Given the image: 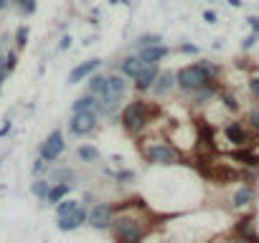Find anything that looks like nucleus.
I'll list each match as a JSON object with an SVG mask.
<instances>
[{
  "label": "nucleus",
  "mask_w": 259,
  "mask_h": 243,
  "mask_svg": "<svg viewBox=\"0 0 259 243\" xmlns=\"http://www.w3.org/2000/svg\"><path fill=\"white\" fill-rule=\"evenodd\" d=\"M114 208H117V215L109 228L114 243H145V238L153 230V223L145 215H140V210H148V205L143 200H135V203H122Z\"/></svg>",
  "instance_id": "obj_1"
},
{
  "label": "nucleus",
  "mask_w": 259,
  "mask_h": 243,
  "mask_svg": "<svg viewBox=\"0 0 259 243\" xmlns=\"http://www.w3.org/2000/svg\"><path fill=\"white\" fill-rule=\"evenodd\" d=\"M158 114V106L145 101V99H138V101H130L122 106L119 111V127L130 135V137H143L150 127V122L155 119Z\"/></svg>",
  "instance_id": "obj_2"
},
{
  "label": "nucleus",
  "mask_w": 259,
  "mask_h": 243,
  "mask_svg": "<svg viewBox=\"0 0 259 243\" xmlns=\"http://www.w3.org/2000/svg\"><path fill=\"white\" fill-rule=\"evenodd\" d=\"M138 147H140V155L145 157V162L155 165V167H173L186 160V155L170 140H163V137H153V140L140 137Z\"/></svg>",
  "instance_id": "obj_3"
},
{
  "label": "nucleus",
  "mask_w": 259,
  "mask_h": 243,
  "mask_svg": "<svg viewBox=\"0 0 259 243\" xmlns=\"http://www.w3.org/2000/svg\"><path fill=\"white\" fill-rule=\"evenodd\" d=\"M176 79H178V91H183L186 96H193L196 91L211 86V84H219V79L203 66V61H193V64H186L176 71Z\"/></svg>",
  "instance_id": "obj_4"
},
{
  "label": "nucleus",
  "mask_w": 259,
  "mask_h": 243,
  "mask_svg": "<svg viewBox=\"0 0 259 243\" xmlns=\"http://www.w3.org/2000/svg\"><path fill=\"white\" fill-rule=\"evenodd\" d=\"M124 94H127V79L122 74H107V86L104 91L97 96V114L99 116H112L117 114L119 104L124 101Z\"/></svg>",
  "instance_id": "obj_5"
},
{
  "label": "nucleus",
  "mask_w": 259,
  "mask_h": 243,
  "mask_svg": "<svg viewBox=\"0 0 259 243\" xmlns=\"http://www.w3.org/2000/svg\"><path fill=\"white\" fill-rule=\"evenodd\" d=\"M99 125V114L97 111H74L69 119V132L74 137H87L97 130Z\"/></svg>",
  "instance_id": "obj_6"
},
{
  "label": "nucleus",
  "mask_w": 259,
  "mask_h": 243,
  "mask_svg": "<svg viewBox=\"0 0 259 243\" xmlns=\"http://www.w3.org/2000/svg\"><path fill=\"white\" fill-rule=\"evenodd\" d=\"M221 132H224L226 142H229V145H234L236 150H241V147H249V145H251V130L244 125V122H239V119L226 122V125L221 127Z\"/></svg>",
  "instance_id": "obj_7"
},
{
  "label": "nucleus",
  "mask_w": 259,
  "mask_h": 243,
  "mask_svg": "<svg viewBox=\"0 0 259 243\" xmlns=\"http://www.w3.org/2000/svg\"><path fill=\"white\" fill-rule=\"evenodd\" d=\"M114 215H117V208H114L112 203H94V205L89 208V220H87V223H89L94 230H109Z\"/></svg>",
  "instance_id": "obj_8"
},
{
  "label": "nucleus",
  "mask_w": 259,
  "mask_h": 243,
  "mask_svg": "<svg viewBox=\"0 0 259 243\" xmlns=\"http://www.w3.org/2000/svg\"><path fill=\"white\" fill-rule=\"evenodd\" d=\"M64 150H66L64 132H61V130H54V132L44 140V145H41V150H38V157L46 160V162H56V160L64 155Z\"/></svg>",
  "instance_id": "obj_9"
},
{
  "label": "nucleus",
  "mask_w": 259,
  "mask_h": 243,
  "mask_svg": "<svg viewBox=\"0 0 259 243\" xmlns=\"http://www.w3.org/2000/svg\"><path fill=\"white\" fill-rule=\"evenodd\" d=\"M176 89H178L176 71H170V69H163V71L158 74V79H155V84H153L150 94H153L155 99H168V96H170Z\"/></svg>",
  "instance_id": "obj_10"
},
{
  "label": "nucleus",
  "mask_w": 259,
  "mask_h": 243,
  "mask_svg": "<svg viewBox=\"0 0 259 243\" xmlns=\"http://www.w3.org/2000/svg\"><path fill=\"white\" fill-rule=\"evenodd\" d=\"M148 66H160L168 56H170V48L165 46V43H160V46H150V48H138L135 51Z\"/></svg>",
  "instance_id": "obj_11"
},
{
  "label": "nucleus",
  "mask_w": 259,
  "mask_h": 243,
  "mask_svg": "<svg viewBox=\"0 0 259 243\" xmlns=\"http://www.w3.org/2000/svg\"><path fill=\"white\" fill-rule=\"evenodd\" d=\"M99 66H102V61H99V58H89V61H81L79 66H74V69L69 71V84H79V81H84V79L94 76V74L99 71Z\"/></svg>",
  "instance_id": "obj_12"
},
{
  "label": "nucleus",
  "mask_w": 259,
  "mask_h": 243,
  "mask_svg": "<svg viewBox=\"0 0 259 243\" xmlns=\"http://www.w3.org/2000/svg\"><path fill=\"white\" fill-rule=\"evenodd\" d=\"M158 74H160V66H145L135 79H133V86H135V91L138 94H148L150 89H153V84H155V79H158Z\"/></svg>",
  "instance_id": "obj_13"
},
{
  "label": "nucleus",
  "mask_w": 259,
  "mask_h": 243,
  "mask_svg": "<svg viewBox=\"0 0 259 243\" xmlns=\"http://www.w3.org/2000/svg\"><path fill=\"white\" fill-rule=\"evenodd\" d=\"M148 64L138 56V53H130V56H124L122 61H119V66H117V74H122L124 79H135L143 69H145Z\"/></svg>",
  "instance_id": "obj_14"
},
{
  "label": "nucleus",
  "mask_w": 259,
  "mask_h": 243,
  "mask_svg": "<svg viewBox=\"0 0 259 243\" xmlns=\"http://www.w3.org/2000/svg\"><path fill=\"white\" fill-rule=\"evenodd\" d=\"M87 220H89V210L81 205L76 213H71V215H66V218H59V223H56V225H59V230H61V233H71V230L81 228Z\"/></svg>",
  "instance_id": "obj_15"
},
{
  "label": "nucleus",
  "mask_w": 259,
  "mask_h": 243,
  "mask_svg": "<svg viewBox=\"0 0 259 243\" xmlns=\"http://www.w3.org/2000/svg\"><path fill=\"white\" fill-rule=\"evenodd\" d=\"M254 198H256V188L249 185V183H244V185L234 193V198H231V208H236V210H246V208L254 203Z\"/></svg>",
  "instance_id": "obj_16"
},
{
  "label": "nucleus",
  "mask_w": 259,
  "mask_h": 243,
  "mask_svg": "<svg viewBox=\"0 0 259 243\" xmlns=\"http://www.w3.org/2000/svg\"><path fill=\"white\" fill-rule=\"evenodd\" d=\"M234 235H239V238H249V240H256V243H259V235H256V230H254V218H251V215H244L241 220H236V225H234Z\"/></svg>",
  "instance_id": "obj_17"
},
{
  "label": "nucleus",
  "mask_w": 259,
  "mask_h": 243,
  "mask_svg": "<svg viewBox=\"0 0 259 243\" xmlns=\"http://www.w3.org/2000/svg\"><path fill=\"white\" fill-rule=\"evenodd\" d=\"M234 160L241 165V167H259V152L249 145V147H241L234 152Z\"/></svg>",
  "instance_id": "obj_18"
},
{
  "label": "nucleus",
  "mask_w": 259,
  "mask_h": 243,
  "mask_svg": "<svg viewBox=\"0 0 259 243\" xmlns=\"http://www.w3.org/2000/svg\"><path fill=\"white\" fill-rule=\"evenodd\" d=\"M216 99H219V104H221L224 109H229L231 114H239V111H241V104H239V99H236V94H234V91H229V89H221Z\"/></svg>",
  "instance_id": "obj_19"
},
{
  "label": "nucleus",
  "mask_w": 259,
  "mask_h": 243,
  "mask_svg": "<svg viewBox=\"0 0 259 243\" xmlns=\"http://www.w3.org/2000/svg\"><path fill=\"white\" fill-rule=\"evenodd\" d=\"M74 111H97V96L89 94V91L81 94V96L71 104V114H74Z\"/></svg>",
  "instance_id": "obj_20"
},
{
  "label": "nucleus",
  "mask_w": 259,
  "mask_h": 243,
  "mask_svg": "<svg viewBox=\"0 0 259 243\" xmlns=\"http://www.w3.org/2000/svg\"><path fill=\"white\" fill-rule=\"evenodd\" d=\"M69 193H71V185H66V183H54V185H51V193H49V200H46V203H51V205H59L61 200H66V198H69Z\"/></svg>",
  "instance_id": "obj_21"
},
{
  "label": "nucleus",
  "mask_w": 259,
  "mask_h": 243,
  "mask_svg": "<svg viewBox=\"0 0 259 243\" xmlns=\"http://www.w3.org/2000/svg\"><path fill=\"white\" fill-rule=\"evenodd\" d=\"M76 157L81 160V162H99V157H102V152H99V147H94V145H79V150H76Z\"/></svg>",
  "instance_id": "obj_22"
},
{
  "label": "nucleus",
  "mask_w": 259,
  "mask_h": 243,
  "mask_svg": "<svg viewBox=\"0 0 259 243\" xmlns=\"http://www.w3.org/2000/svg\"><path fill=\"white\" fill-rule=\"evenodd\" d=\"M79 208H81V200H76V198H66V200H61V203L56 205V218H66V215L76 213Z\"/></svg>",
  "instance_id": "obj_23"
},
{
  "label": "nucleus",
  "mask_w": 259,
  "mask_h": 243,
  "mask_svg": "<svg viewBox=\"0 0 259 243\" xmlns=\"http://www.w3.org/2000/svg\"><path fill=\"white\" fill-rule=\"evenodd\" d=\"M163 43V36L160 33H140L135 38V51L138 48H150V46H160Z\"/></svg>",
  "instance_id": "obj_24"
},
{
  "label": "nucleus",
  "mask_w": 259,
  "mask_h": 243,
  "mask_svg": "<svg viewBox=\"0 0 259 243\" xmlns=\"http://www.w3.org/2000/svg\"><path fill=\"white\" fill-rule=\"evenodd\" d=\"M104 86H107V74H99V71L94 76H89V81H87V91L94 96H99L104 91Z\"/></svg>",
  "instance_id": "obj_25"
},
{
  "label": "nucleus",
  "mask_w": 259,
  "mask_h": 243,
  "mask_svg": "<svg viewBox=\"0 0 259 243\" xmlns=\"http://www.w3.org/2000/svg\"><path fill=\"white\" fill-rule=\"evenodd\" d=\"M244 125H246L254 135H259V104H254V106L246 109V114H244Z\"/></svg>",
  "instance_id": "obj_26"
},
{
  "label": "nucleus",
  "mask_w": 259,
  "mask_h": 243,
  "mask_svg": "<svg viewBox=\"0 0 259 243\" xmlns=\"http://www.w3.org/2000/svg\"><path fill=\"white\" fill-rule=\"evenodd\" d=\"M31 190H33V195H36V198H41V200H49L51 183H49V180H36V183L31 185Z\"/></svg>",
  "instance_id": "obj_27"
},
{
  "label": "nucleus",
  "mask_w": 259,
  "mask_h": 243,
  "mask_svg": "<svg viewBox=\"0 0 259 243\" xmlns=\"http://www.w3.org/2000/svg\"><path fill=\"white\" fill-rule=\"evenodd\" d=\"M135 177H138V175H135V170H124V167H122V170H117V172H114V180H117L119 185H130V183H135Z\"/></svg>",
  "instance_id": "obj_28"
},
{
  "label": "nucleus",
  "mask_w": 259,
  "mask_h": 243,
  "mask_svg": "<svg viewBox=\"0 0 259 243\" xmlns=\"http://www.w3.org/2000/svg\"><path fill=\"white\" fill-rule=\"evenodd\" d=\"M246 89H249L251 99H256V101H259V74H256V76H249V81H246Z\"/></svg>",
  "instance_id": "obj_29"
},
{
  "label": "nucleus",
  "mask_w": 259,
  "mask_h": 243,
  "mask_svg": "<svg viewBox=\"0 0 259 243\" xmlns=\"http://www.w3.org/2000/svg\"><path fill=\"white\" fill-rule=\"evenodd\" d=\"M26 43H28V28H26V26H21V28H18V33H16V46H18V51H21V48H26Z\"/></svg>",
  "instance_id": "obj_30"
},
{
  "label": "nucleus",
  "mask_w": 259,
  "mask_h": 243,
  "mask_svg": "<svg viewBox=\"0 0 259 243\" xmlns=\"http://www.w3.org/2000/svg\"><path fill=\"white\" fill-rule=\"evenodd\" d=\"M256 41H259V33H254V31H251V33H249V36L241 41V51H249V48H254V46H256Z\"/></svg>",
  "instance_id": "obj_31"
},
{
  "label": "nucleus",
  "mask_w": 259,
  "mask_h": 243,
  "mask_svg": "<svg viewBox=\"0 0 259 243\" xmlns=\"http://www.w3.org/2000/svg\"><path fill=\"white\" fill-rule=\"evenodd\" d=\"M16 3H18V8H21L26 16H31V13L36 11V0H16Z\"/></svg>",
  "instance_id": "obj_32"
},
{
  "label": "nucleus",
  "mask_w": 259,
  "mask_h": 243,
  "mask_svg": "<svg viewBox=\"0 0 259 243\" xmlns=\"http://www.w3.org/2000/svg\"><path fill=\"white\" fill-rule=\"evenodd\" d=\"M178 53H186V56H198L201 51H198V46H193V43H181V46H178Z\"/></svg>",
  "instance_id": "obj_33"
},
{
  "label": "nucleus",
  "mask_w": 259,
  "mask_h": 243,
  "mask_svg": "<svg viewBox=\"0 0 259 243\" xmlns=\"http://www.w3.org/2000/svg\"><path fill=\"white\" fill-rule=\"evenodd\" d=\"M203 21H206V23H208V26H213V23H216V21H219V16H216V13H213V11H203Z\"/></svg>",
  "instance_id": "obj_34"
},
{
  "label": "nucleus",
  "mask_w": 259,
  "mask_h": 243,
  "mask_svg": "<svg viewBox=\"0 0 259 243\" xmlns=\"http://www.w3.org/2000/svg\"><path fill=\"white\" fill-rule=\"evenodd\" d=\"M246 23H249V28H251L254 33H259V16H249Z\"/></svg>",
  "instance_id": "obj_35"
},
{
  "label": "nucleus",
  "mask_w": 259,
  "mask_h": 243,
  "mask_svg": "<svg viewBox=\"0 0 259 243\" xmlns=\"http://www.w3.org/2000/svg\"><path fill=\"white\" fill-rule=\"evenodd\" d=\"M44 170H46V160H41V157H38V160H36V165H33V175H41Z\"/></svg>",
  "instance_id": "obj_36"
},
{
  "label": "nucleus",
  "mask_w": 259,
  "mask_h": 243,
  "mask_svg": "<svg viewBox=\"0 0 259 243\" xmlns=\"http://www.w3.org/2000/svg\"><path fill=\"white\" fill-rule=\"evenodd\" d=\"M71 46V36H61V43H59V51H66Z\"/></svg>",
  "instance_id": "obj_37"
},
{
  "label": "nucleus",
  "mask_w": 259,
  "mask_h": 243,
  "mask_svg": "<svg viewBox=\"0 0 259 243\" xmlns=\"http://www.w3.org/2000/svg\"><path fill=\"white\" fill-rule=\"evenodd\" d=\"M229 6L231 8H241V0H229Z\"/></svg>",
  "instance_id": "obj_38"
},
{
  "label": "nucleus",
  "mask_w": 259,
  "mask_h": 243,
  "mask_svg": "<svg viewBox=\"0 0 259 243\" xmlns=\"http://www.w3.org/2000/svg\"><path fill=\"white\" fill-rule=\"evenodd\" d=\"M8 3H11V0H0V11H6V8H8Z\"/></svg>",
  "instance_id": "obj_39"
},
{
  "label": "nucleus",
  "mask_w": 259,
  "mask_h": 243,
  "mask_svg": "<svg viewBox=\"0 0 259 243\" xmlns=\"http://www.w3.org/2000/svg\"><path fill=\"white\" fill-rule=\"evenodd\" d=\"M109 3H112V6H117V3H119V0H109Z\"/></svg>",
  "instance_id": "obj_40"
},
{
  "label": "nucleus",
  "mask_w": 259,
  "mask_h": 243,
  "mask_svg": "<svg viewBox=\"0 0 259 243\" xmlns=\"http://www.w3.org/2000/svg\"><path fill=\"white\" fill-rule=\"evenodd\" d=\"M208 3H216V0H208Z\"/></svg>",
  "instance_id": "obj_41"
}]
</instances>
